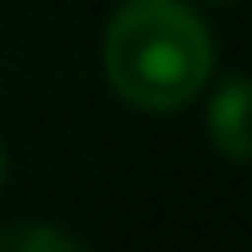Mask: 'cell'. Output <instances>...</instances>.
I'll return each mask as SVG.
<instances>
[{
    "instance_id": "obj_1",
    "label": "cell",
    "mask_w": 252,
    "mask_h": 252,
    "mask_svg": "<svg viewBox=\"0 0 252 252\" xmlns=\"http://www.w3.org/2000/svg\"><path fill=\"white\" fill-rule=\"evenodd\" d=\"M103 75L140 112H178L215 75V37L187 0H122L103 33Z\"/></svg>"
},
{
    "instance_id": "obj_2",
    "label": "cell",
    "mask_w": 252,
    "mask_h": 252,
    "mask_svg": "<svg viewBox=\"0 0 252 252\" xmlns=\"http://www.w3.org/2000/svg\"><path fill=\"white\" fill-rule=\"evenodd\" d=\"M206 131L215 150L234 163H252V80L229 75L206 103Z\"/></svg>"
},
{
    "instance_id": "obj_3",
    "label": "cell",
    "mask_w": 252,
    "mask_h": 252,
    "mask_svg": "<svg viewBox=\"0 0 252 252\" xmlns=\"http://www.w3.org/2000/svg\"><path fill=\"white\" fill-rule=\"evenodd\" d=\"M0 252H84V238L65 234L56 224H5Z\"/></svg>"
},
{
    "instance_id": "obj_4",
    "label": "cell",
    "mask_w": 252,
    "mask_h": 252,
    "mask_svg": "<svg viewBox=\"0 0 252 252\" xmlns=\"http://www.w3.org/2000/svg\"><path fill=\"white\" fill-rule=\"evenodd\" d=\"M0 182H5V150H0Z\"/></svg>"
},
{
    "instance_id": "obj_5",
    "label": "cell",
    "mask_w": 252,
    "mask_h": 252,
    "mask_svg": "<svg viewBox=\"0 0 252 252\" xmlns=\"http://www.w3.org/2000/svg\"><path fill=\"white\" fill-rule=\"evenodd\" d=\"M210 5H229V0H210Z\"/></svg>"
}]
</instances>
